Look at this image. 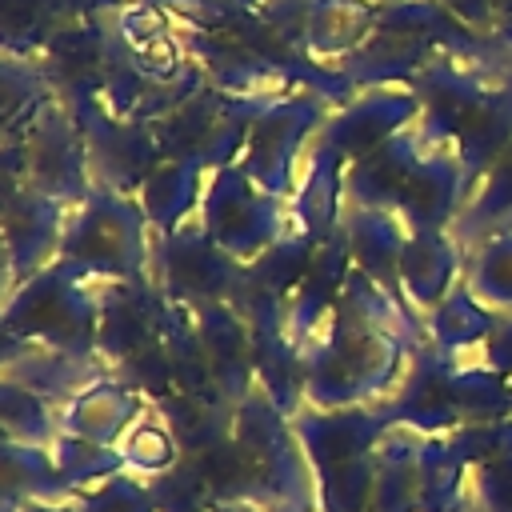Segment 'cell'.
<instances>
[{
	"label": "cell",
	"instance_id": "6da1fadb",
	"mask_svg": "<svg viewBox=\"0 0 512 512\" xmlns=\"http://www.w3.org/2000/svg\"><path fill=\"white\" fill-rule=\"evenodd\" d=\"M60 252H64V260H72L88 272L136 280L140 264H144L140 216L116 188H92L88 208L64 228Z\"/></svg>",
	"mask_w": 512,
	"mask_h": 512
},
{
	"label": "cell",
	"instance_id": "7a4b0ae2",
	"mask_svg": "<svg viewBox=\"0 0 512 512\" xmlns=\"http://www.w3.org/2000/svg\"><path fill=\"white\" fill-rule=\"evenodd\" d=\"M204 228L208 240L232 256V260H252L280 236V216H276V196L260 192L248 172L224 168L204 200Z\"/></svg>",
	"mask_w": 512,
	"mask_h": 512
},
{
	"label": "cell",
	"instance_id": "3957f363",
	"mask_svg": "<svg viewBox=\"0 0 512 512\" xmlns=\"http://www.w3.org/2000/svg\"><path fill=\"white\" fill-rule=\"evenodd\" d=\"M316 112H320L316 96L260 100L252 128H248V160H244V172L260 192H268V196L288 192V168H292Z\"/></svg>",
	"mask_w": 512,
	"mask_h": 512
},
{
	"label": "cell",
	"instance_id": "277c9868",
	"mask_svg": "<svg viewBox=\"0 0 512 512\" xmlns=\"http://www.w3.org/2000/svg\"><path fill=\"white\" fill-rule=\"evenodd\" d=\"M476 180H480L476 192H468V200L456 216V232L464 240L492 236V232H504L512 224V144Z\"/></svg>",
	"mask_w": 512,
	"mask_h": 512
},
{
	"label": "cell",
	"instance_id": "5b68a950",
	"mask_svg": "<svg viewBox=\"0 0 512 512\" xmlns=\"http://www.w3.org/2000/svg\"><path fill=\"white\" fill-rule=\"evenodd\" d=\"M452 268H456L452 244L440 232H412L408 236L404 256H400V272H404L408 292L420 304H440L444 300L448 280H452Z\"/></svg>",
	"mask_w": 512,
	"mask_h": 512
},
{
	"label": "cell",
	"instance_id": "8992f818",
	"mask_svg": "<svg viewBox=\"0 0 512 512\" xmlns=\"http://www.w3.org/2000/svg\"><path fill=\"white\" fill-rule=\"evenodd\" d=\"M196 176H200V160H184V156L160 160L144 180V212H148V220L160 224V228H176V220L196 200Z\"/></svg>",
	"mask_w": 512,
	"mask_h": 512
},
{
	"label": "cell",
	"instance_id": "52a82bcc",
	"mask_svg": "<svg viewBox=\"0 0 512 512\" xmlns=\"http://www.w3.org/2000/svg\"><path fill=\"white\" fill-rule=\"evenodd\" d=\"M468 292L488 304H508L512 308V232H492L484 236V248L472 260V280Z\"/></svg>",
	"mask_w": 512,
	"mask_h": 512
},
{
	"label": "cell",
	"instance_id": "ba28073f",
	"mask_svg": "<svg viewBox=\"0 0 512 512\" xmlns=\"http://www.w3.org/2000/svg\"><path fill=\"white\" fill-rule=\"evenodd\" d=\"M456 20H472V24H488L492 20V0H440Z\"/></svg>",
	"mask_w": 512,
	"mask_h": 512
}]
</instances>
